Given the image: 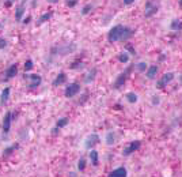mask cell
<instances>
[{"instance_id":"484cf974","label":"cell","mask_w":182,"mask_h":177,"mask_svg":"<svg viewBox=\"0 0 182 177\" xmlns=\"http://www.w3.org/2000/svg\"><path fill=\"white\" fill-rule=\"evenodd\" d=\"M68 121H69V119L68 117H63V119H60L56 123V127H59V128H63V127H65L68 124Z\"/></svg>"},{"instance_id":"e0dca14e","label":"cell","mask_w":182,"mask_h":177,"mask_svg":"<svg viewBox=\"0 0 182 177\" xmlns=\"http://www.w3.org/2000/svg\"><path fill=\"white\" fill-rule=\"evenodd\" d=\"M170 29L174 31H181L182 30V21L181 19H173L170 23Z\"/></svg>"},{"instance_id":"5b68a950","label":"cell","mask_w":182,"mask_h":177,"mask_svg":"<svg viewBox=\"0 0 182 177\" xmlns=\"http://www.w3.org/2000/svg\"><path fill=\"white\" fill-rule=\"evenodd\" d=\"M79 91H80V84L79 83H69L68 86L65 87L64 96L67 98H72V97H75Z\"/></svg>"},{"instance_id":"4fadbf2b","label":"cell","mask_w":182,"mask_h":177,"mask_svg":"<svg viewBox=\"0 0 182 177\" xmlns=\"http://www.w3.org/2000/svg\"><path fill=\"white\" fill-rule=\"evenodd\" d=\"M135 31L132 30L131 27H128V26H124V31H122V37H121V41H127L129 40L131 37H133Z\"/></svg>"},{"instance_id":"8d00e7d4","label":"cell","mask_w":182,"mask_h":177,"mask_svg":"<svg viewBox=\"0 0 182 177\" xmlns=\"http://www.w3.org/2000/svg\"><path fill=\"white\" fill-rule=\"evenodd\" d=\"M152 104H154V105L159 104V100H158V97H154V101H152Z\"/></svg>"},{"instance_id":"f546056e","label":"cell","mask_w":182,"mask_h":177,"mask_svg":"<svg viewBox=\"0 0 182 177\" xmlns=\"http://www.w3.org/2000/svg\"><path fill=\"white\" fill-rule=\"evenodd\" d=\"M31 68H33V61L31 60H27L25 63V71H30Z\"/></svg>"},{"instance_id":"30bf717a","label":"cell","mask_w":182,"mask_h":177,"mask_svg":"<svg viewBox=\"0 0 182 177\" xmlns=\"http://www.w3.org/2000/svg\"><path fill=\"white\" fill-rule=\"evenodd\" d=\"M12 114L11 112H7L4 116V119H3V132L7 135V134L10 132V128H11V121H12Z\"/></svg>"},{"instance_id":"60d3db41","label":"cell","mask_w":182,"mask_h":177,"mask_svg":"<svg viewBox=\"0 0 182 177\" xmlns=\"http://www.w3.org/2000/svg\"><path fill=\"white\" fill-rule=\"evenodd\" d=\"M180 4H181V6H182V0H180Z\"/></svg>"},{"instance_id":"d590c367","label":"cell","mask_w":182,"mask_h":177,"mask_svg":"<svg viewBox=\"0 0 182 177\" xmlns=\"http://www.w3.org/2000/svg\"><path fill=\"white\" fill-rule=\"evenodd\" d=\"M135 0H124V4H127V6H129V4H132Z\"/></svg>"},{"instance_id":"4dcf8cb0","label":"cell","mask_w":182,"mask_h":177,"mask_svg":"<svg viewBox=\"0 0 182 177\" xmlns=\"http://www.w3.org/2000/svg\"><path fill=\"white\" fill-rule=\"evenodd\" d=\"M7 47V40L4 37H0V49H4Z\"/></svg>"},{"instance_id":"7c38bea8","label":"cell","mask_w":182,"mask_h":177,"mask_svg":"<svg viewBox=\"0 0 182 177\" xmlns=\"http://www.w3.org/2000/svg\"><path fill=\"white\" fill-rule=\"evenodd\" d=\"M25 3H26V0H23L22 4H19L18 7H16V10H15V19L16 21H21L23 14H25Z\"/></svg>"},{"instance_id":"ac0fdd59","label":"cell","mask_w":182,"mask_h":177,"mask_svg":"<svg viewBox=\"0 0 182 177\" xmlns=\"http://www.w3.org/2000/svg\"><path fill=\"white\" fill-rule=\"evenodd\" d=\"M8 98H10V87H4V90L2 91V96H0V104L2 105L7 104Z\"/></svg>"},{"instance_id":"277c9868","label":"cell","mask_w":182,"mask_h":177,"mask_svg":"<svg viewBox=\"0 0 182 177\" xmlns=\"http://www.w3.org/2000/svg\"><path fill=\"white\" fill-rule=\"evenodd\" d=\"M140 147H141V142H140V140H133V142L129 143L128 147H125V149L122 150V155H124V157H129L132 153L137 151Z\"/></svg>"},{"instance_id":"9c48e42d","label":"cell","mask_w":182,"mask_h":177,"mask_svg":"<svg viewBox=\"0 0 182 177\" xmlns=\"http://www.w3.org/2000/svg\"><path fill=\"white\" fill-rule=\"evenodd\" d=\"M25 79H30V84H29V87L30 88H35V87H38L39 84H41V82H42V78L39 76V75L37 74H33V75H25Z\"/></svg>"},{"instance_id":"9a60e30c","label":"cell","mask_w":182,"mask_h":177,"mask_svg":"<svg viewBox=\"0 0 182 177\" xmlns=\"http://www.w3.org/2000/svg\"><path fill=\"white\" fill-rule=\"evenodd\" d=\"M156 74H158V65H150L147 68V72H145L148 79H154L156 76Z\"/></svg>"},{"instance_id":"74e56055","label":"cell","mask_w":182,"mask_h":177,"mask_svg":"<svg viewBox=\"0 0 182 177\" xmlns=\"http://www.w3.org/2000/svg\"><path fill=\"white\" fill-rule=\"evenodd\" d=\"M30 19H31V16H27V18H26L25 21H23V23H25V25H26V23H29V22H30Z\"/></svg>"},{"instance_id":"f1b7e54d","label":"cell","mask_w":182,"mask_h":177,"mask_svg":"<svg viewBox=\"0 0 182 177\" xmlns=\"http://www.w3.org/2000/svg\"><path fill=\"white\" fill-rule=\"evenodd\" d=\"M91 8H92V6H91V4H86L84 7H83V10H82V14H83V15H87L88 12H90V10H91Z\"/></svg>"},{"instance_id":"603a6c76","label":"cell","mask_w":182,"mask_h":177,"mask_svg":"<svg viewBox=\"0 0 182 177\" xmlns=\"http://www.w3.org/2000/svg\"><path fill=\"white\" fill-rule=\"evenodd\" d=\"M95 75H97V68H92V70L90 71V72H88L87 78H86V83H90V82L94 80Z\"/></svg>"},{"instance_id":"7a4b0ae2","label":"cell","mask_w":182,"mask_h":177,"mask_svg":"<svg viewBox=\"0 0 182 177\" xmlns=\"http://www.w3.org/2000/svg\"><path fill=\"white\" fill-rule=\"evenodd\" d=\"M76 51V45L75 44H65V45H59V47H55L52 49V55H60V56H65V55H69L72 52Z\"/></svg>"},{"instance_id":"ab89813d","label":"cell","mask_w":182,"mask_h":177,"mask_svg":"<svg viewBox=\"0 0 182 177\" xmlns=\"http://www.w3.org/2000/svg\"><path fill=\"white\" fill-rule=\"evenodd\" d=\"M180 82H181V83H182V75H181V76H180Z\"/></svg>"},{"instance_id":"f35d334b","label":"cell","mask_w":182,"mask_h":177,"mask_svg":"<svg viewBox=\"0 0 182 177\" xmlns=\"http://www.w3.org/2000/svg\"><path fill=\"white\" fill-rule=\"evenodd\" d=\"M48 2H49V3H57L59 0H48Z\"/></svg>"},{"instance_id":"8992f818","label":"cell","mask_w":182,"mask_h":177,"mask_svg":"<svg viewBox=\"0 0 182 177\" xmlns=\"http://www.w3.org/2000/svg\"><path fill=\"white\" fill-rule=\"evenodd\" d=\"M173 79H174V72H166V74H163V76H160V79L158 80L156 87L158 88H164Z\"/></svg>"},{"instance_id":"8fae6325","label":"cell","mask_w":182,"mask_h":177,"mask_svg":"<svg viewBox=\"0 0 182 177\" xmlns=\"http://www.w3.org/2000/svg\"><path fill=\"white\" fill-rule=\"evenodd\" d=\"M18 74V64H11L8 67V70L6 71V79H11V78H14L15 75Z\"/></svg>"},{"instance_id":"4316f807","label":"cell","mask_w":182,"mask_h":177,"mask_svg":"<svg viewBox=\"0 0 182 177\" xmlns=\"http://www.w3.org/2000/svg\"><path fill=\"white\" fill-rule=\"evenodd\" d=\"M78 169L80 170V172H83V170L86 169V159L84 158H80L78 162Z\"/></svg>"},{"instance_id":"6da1fadb","label":"cell","mask_w":182,"mask_h":177,"mask_svg":"<svg viewBox=\"0 0 182 177\" xmlns=\"http://www.w3.org/2000/svg\"><path fill=\"white\" fill-rule=\"evenodd\" d=\"M122 31H124V26L122 25H117V26H114V27H111L110 31H109V34H107V41L110 42V44L121 41Z\"/></svg>"},{"instance_id":"cb8c5ba5","label":"cell","mask_w":182,"mask_h":177,"mask_svg":"<svg viewBox=\"0 0 182 177\" xmlns=\"http://www.w3.org/2000/svg\"><path fill=\"white\" fill-rule=\"evenodd\" d=\"M115 142V135H114V132H107V135H106V143L107 145H113V143Z\"/></svg>"},{"instance_id":"ba28073f","label":"cell","mask_w":182,"mask_h":177,"mask_svg":"<svg viewBox=\"0 0 182 177\" xmlns=\"http://www.w3.org/2000/svg\"><path fill=\"white\" fill-rule=\"evenodd\" d=\"M101 142V138H99L97 134H91V135L87 136V139H86V143H84V147L88 150H91L92 147L95 145H98V143Z\"/></svg>"},{"instance_id":"83f0119b","label":"cell","mask_w":182,"mask_h":177,"mask_svg":"<svg viewBox=\"0 0 182 177\" xmlns=\"http://www.w3.org/2000/svg\"><path fill=\"white\" fill-rule=\"evenodd\" d=\"M135 67H136V70H137V71H140V72H143V71L147 70V64L143 63V61H141V63H139V64H136Z\"/></svg>"},{"instance_id":"2e32d148","label":"cell","mask_w":182,"mask_h":177,"mask_svg":"<svg viewBox=\"0 0 182 177\" xmlns=\"http://www.w3.org/2000/svg\"><path fill=\"white\" fill-rule=\"evenodd\" d=\"M110 177H125L127 176V169L125 168H118V169H114L110 172Z\"/></svg>"},{"instance_id":"ffe728a7","label":"cell","mask_w":182,"mask_h":177,"mask_svg":"<svg viewBox=\"0 0 182 177\" xmlns=\"http://www.w3.org/2000/svg\"><path fill=\"white\" fill-rule=\"evenodd\" d=\"M90 159H91V163L94 166H98L99 163V157H98V151H95V150H91L90 153Z\"/></svg>"},{"instance_id":"e575fe53","label":"cell","mask_w":182,"mask_h":177,"mask_svg":"<svg viewBox=\"0 0 182 177\" xmlns=\"http://www.w3.org/2000/svg\"><path fill=\"white\" fill-rule=\"evenodd\" d=\"M59 130H60L59 127H55V128L52 130V134H53V135H57V134H59Z\"/></svg>"},{"instance_id":"3957f363","label":"cell","mask_w":182,"mask_h":177,"mask_svg":"<svg viewBox=\"0 0 182 177\" xmlns=\"http://www.w3.org/2000/svg\"><path fill=\"white\" fill-rule=\"evenodd\" d=\"M133 67H135V64H133V65H129V67L124 71V72H121V74L117 76V79H115L114 84H113V87L115 88V90L121 88V87L125 84V82L128 80V78H129V75H131V72H132V68H133Z\"/></svg>"},{"instance_id":"52a82bcc","label":"cell","mask_w":182,"mask_h":177,"mask_svg":"<svg viewBox=\"0 0 182 177\" xmlns=\"http://www.w3.org/2000/svg\"><path fill=\"white\" fill-rule=\"evenodd\" d=\"M158 12V6L155 4L152 0H148L145 3V8H144V15L145 18H151L152 15H155Z\"/></svg>"},{"instance_id":"d4e9b609","label":"cell","mask_w":182,"mask_h":177,"mask_svg":"<svg viewBox=\"0 0 182 177\" xmlns=\"http://www.w3.org/2000/svg\"><path fill=\"white\" fill-rule=\"evenodd\" d=\"M118 60H120V63H128L129 61V55L127 52H122V53L118 55Z\"/></svg>"},{"instance_id":"5bb4252c","label":"cell","mask_w":182,"mask_h":177,"mask_svg":"<svg viewBox=\"0 0 182 177\" xmlns=\"http://www.w3.org/2000/svg\"><path fill=\"white\" fill-rule=\"evenodd\" d=\"M65 80H67V75H65L64 72H60L56 76V79L53 80V86L55 87H57V86H60V84H63V83H65Z\"/></svg>"},{"instance_id":"d6986e66","label":"cell","mask_w":182,"mask_h":177,"mask_svg":"<svg viewBox=\"0 0 182 177\" xmlns=\"http://www.w3.org/2000/svg\"><path fill=\"white\" fill-rule=\"evenodd\" d=\"M52 15H53V11H49V12H45V14H42L41 16H39V19H38V22H37V25H42V23H45L46 21H49V19L52 18Z\"/></svg>"},{"instance_id":"d6a6232c","label":"cell","mask_w":182,"mask_h":177,"mask_svg":"<svg viewBox=\"0 0 182 177\" xmlns=\"http://www.w3.org/2000/svg\"><path fill=\"white\" fill-rule=\"evenodd\" d=\"M76 3H78V0H68V2H67V6H69V7H74Z\"/></svg>"},{"instance_id":"1f68e13d","label":"cell","mask_w":182,"mask_h":177,"mask_svg":"<svg viewBox=\"0 0 182 177\" xmlns=\"http://www.w3.org/2000/svg\"><path fill=\"white\" fill-rule=\"evenodd\" d=\"M79 67H80V68L83 67V63H82V61H79V60H78V61H75V63L71 65L72 70H76V68H79Z\"/></svg>"},{"instance_id":"44dd1931","label":"cell","mask_w":182,"mask_h":177,"mask_svg":"<svg viewBox=\"0 0 182 177\" xmlns=\"http://www.w3.org/2000/svg\"><path fill=\"white\" fill-rule=\"evenodd\" d=\"M125 98H127L128 102H131V104L137 102V94H135L133 91H129V93L125 94Z\"/></svg>"},{"instance_id":"7402d4cb","label":"cell","mask_w":182,"mask_h":177,"mask_svg":"<svg viewBox=\"0 0 182 177\" xmlns=\"http://www.w3.org/2000/svg\"><path fill=\"white\" fill-rule=\"evenodd\" d=\"M19 147V145L18 143H15V145H12V146H10V147H7V149H4L3 150V157H7V155H10L12 151H15L16 149Z\"/></svg>"},{"instance_id":"836d02e7","label":"cell","mask_w":182,"mask_h":177,"mask_svg":"<svg viewBox=\"0 0 182 177\" xmlns=\"http://www.w3.org/2000/svg\"><path fill=\"white\" fill-rule=\"evenodd\" d=\"M127 49H128V51H129V52H131V53H132V55H136V52H135V49H133V48H132V47H131V45H127Z\"/></svg>"}]
</instances>
